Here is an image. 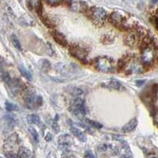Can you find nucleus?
<instances>
[{"label":"nucleus","instance_id":"1","mask_svg":"<svg viewBox=\"0 0 158 158\" xmlns=\"http://www.w3.org/2000/svg\"><path fill=\"white\" fill-rule=\"evenodd\" d=\"M24 101L25 106L29 109H36L41 106L42 98L40 96L37 95L33 89H29L25 92L24 96Z\"/></svg>","mask_w":158,"mask_h":158},{"label":"nucleus","instance_id":"2","mask_svg":"<svg viewBox=\"0 0 158 158\" xmlns=\"http://www.w3.org/2000/svg\"><path fill=\"white\" fill-rule=\"evenodd\" d=\"M70 111L77 118L82 119L85 115V102L82 99L77 97L72 101L70 106Z\"/></svg>","mask_w":158,"mask_h":158},{"label":"nucleus","instance_id":"3","mask_svg":"<svg viewBox=\"0 0 158 158\" xmlns=\"http://www.w3.org/2000/svg\"><path fill=\"white\" fill-rule=\"evenodd\" d=\"M95 66L97 70L104 73H109L114 69L113 60L105 56L97 58L95 60Z\"/></svg>","mask_w":158,"mask_h":158},{"label":"nucleus","instance_id":"4","mask_svg":"<svg viewBox=\"0 0 158 158\" xmlns=\"http://www.w3.org/2000/svg\"><path fill=\"white\" fill-rule=\"evenodd\" d=\"M90 15L97 23L104 22L107 19V12L103 8L93 7L90 10Z\"/></svg>","mask_w":158,"mask_h":158},{"label":"nucleus","instance_id":"5","mask_svg":"<svg viewBox=\"0 0 158 158\" xmlns=\"http://www.w3.org/2000/svg\"><path fill=\"white\" fill-rule=\"evenodd\" d=\"M17 123V119L15 115H6L2 118V131L7 133L14 128Z\"/></svg>","mask_w":158,"mask_h":158},{"label":"nucleus","instance_id":"6","mask_svg":"<svg viewBox=\"0 0 158 158\" xmlns=\"http://www.w3.org/2000/svg\"><path fill=\"white\" fill-rule=\"evenodd\" d=\"M155 58V51L153 48L150 46H146L142 50V61L145 64H150L153 61Z\"/></svg>","mask_w":158,"mask_h":158},{"label":"nucleus","instance_id":"7","mask_svg":"<svg viewBox=\"0 0 158 158\" xmlns=\"http://www.w3.org/2000/svg\"><path fill=\"white\" fill-rule=\"evenodd\" d=\"M70 54L74 57L77 58L81 61H85L87 56V52L79 46H72L70 50Z\"/></svg>","mask_w":158,"mask_h":158},{"label":"nucleus","instance_id":"8","mask_svg":"<svg viewBox=\"0 0 158 158\" xmlns=\"http://www.w3.org/2000/svg\"><path fill=\"white\" fill-rule=\"evenodd\" d=\"M58 142H59V146L63 148V149H67L71 145H73L74 139H73L71 135H68V134H65V135H62L59 137Z\"/></svg>","mask_w":158,"mask_h":158},{"label":"nucleus","instance_id":"9","mask_svg":"<svg viewBox=\"0 0 158 158\" xmlns=\"http://www.w3.org/2000/svg\"><path fill=\"white\" fill-rule=\"evenodd\" d=\"M103 87L107 89H115V90H121L123 88V85H122V83L119 81L116 80V79L111 78L108 80L106 81H104V82L101 84Z\"/></svg>","mask_w":158,"mask_h":158},{"label":"nucleus","instance_id":"10","mask_svg":"<svg viewBox=\"0 0 158 158\" xmlns=\"http://www.w3.org/2000/svg\"><path fill=\"white\" fill-rule=\"evenodd\" d=\"M7 85L11 96L16 97L17 95H18V94L20 93V90H21V83H20V81L18 79L15 78L13 80L11 79V81L8 83Z\"/></svg>","mask_w":158,"mask_h":158},{"label":"nucleus","instance_id":"11","mask_svg":"<svg viewBox=\"0 0 158 158\" xmlns=\"http://www.w3.org/2000/svg\"><path fill=\"white\" fill-rule=\"evenodd\" d=\"M52 36L53 37V39L55 40V41L56 43L59 44V45H62V46H67L68 44L67 43V40L65 37L64 35L61 32H58V31H52Z\"/></svg>","mask_w":158,"mask_h":158},{"label":"nucleus","instance_id":"12","mask_svg":"<svg viewBox=\"0 0 158 158\" xmlns=\"http://www.w3.org/2000/svg\"><path fill=\"white\" fill-rule=\"evenodd\" d=\"M124 21H125V18L117 12L112 13L109 18V22L116 26H120L123 25Z\"/></svg>","mask_w":158,"mask_h":158},{"label":"nucleus","instance_id":"13","mask_svg":"<svg viewBox=\"0 0 158 158\" xmlns=\"http://www.w3.org/2000/svg\"><path fill=\"white\" fill-rule=\"evenodd\" d=\"M18 137L17 134H13L10 136L8 137V138L6 141L5 148L7 149H12L16 146L18 144Z\"/></svg>","mask_w":158,"mask_h":158},{"label":"nucleus","instance_id":"14","mask_svg":"<svg viewBox=\"0 0 158 158\" xmlns=\"http://www.w3.org/2000/svg\"><path fill=\"white\" fill-rule=\"evenodd\" d=\"M70 131H71V133L73 134L79 141H81V142H86L87 136L82 131H81V130L78 129V128L74 126H70Z\"/></svg>","mask_w":158,"mask_h":158},{"label":"nucleus","instance_id":"15","mask_svg":"<svg viewBox=\"0 0 158 158\" xmlns=\"http://www.w3.org/2000/svg\"><path fill=\"white\" fill-rule=\"evenodd\" d=\"M137 125H138V119H137V118H132L129 123H127L122 128V131L123 133H131L133 131H135Z\"/></svg>","mask_w":158,"mask_h":158},{"label":"nucleus","instance_id":"16","mask_svg":"<svg viewBox=\"0 0 158 158\" xmlns=\"http://www.w3.org/2000/svg\"><path fill=\"white\" fill-rule=\"evenodd\" d=\"M30 5L32 8H34L37 12V15L40 17L42 16V6L40 0H29Z\"/></svg>","mask_w":158,"mask_h":158},{"label":"nucleus","instance_id":"17","mask_svg":"<svg viewBox=\"0 0 158 158\" xmlns=\"http://www.w3.org/2000/svg\"><path fill=\"white\" fill-rule=\"evenodd\" d=\"M27 120L30 125H40L41 120H40V117L36 114H31L28 115Z\"/></svg>","mask_w":158,"mask_h":158},{"label":"nucleus","instance_id":"18","mask_svg":"<svg viewBox=\"0 0 158 158\" xmlns=\"http://www.w3.org/2000/svg\"><path fill=\"white\" fill-rule=\"evenodd\" d=\"M18 157H30L32 156V152L28 148L21 146L18 152Z\"/></svg>","mask_w":158,"mask_h":158},{"label":"nucleus","instance_id":"19","mask_svg":"<svg viewBox=\"0 0 158 158\" xmlns=\"http://www.w3.org/2000/svg\"><path fill=\"white\" fill-rule=\"evenodd\" d=\"M19 70L21 72V74L25 77V78H27L29 81H32V74H31L30 72L27 70V69L24 67L23 66H20L19 67Z\"/></svg>","mask_w":158,"mask_h":158},{"label":"nucleus","instance_id":"20","mask_svg":"<svg viewBox=\"0 0 158 158\" xmlns=\"http://www.w3.org/2000/svg\"><path fill=\"white\" fill-rule=\"evenodd\" d=\"M29 133H30V135L32 136V140L34 141L35 142H39V134H38L37 131H36V130L34 129L33 127H29Z\"/></svg>","mask_w":158,"mask_h":158},{"label":"nucleus","instance_id":"21","mask_svg":"<svg viewBox=\"0 0 158 158\" xmlns=\"http://www.w3.org/2000/svg\"><path fill=\"white\" fill-rule=\"evenodd\" d=\"M6 109L7 111H18L19 108H18V106L16 105V104L9 102V101H6Z\"/></svg>","mask_w":158,"mask_h":158},{"label":"nucleus","instance_id":"22","mask_svg":"<svg viewBox=\"0 0 158 158\" xmlns=\"http://www.w3.org/2000/svg\"><path fill=\"white\" fill-rule=\"evenodd\" d=\"M85 122L88 125H89L90 127L94 128H97V129H100V128H102V125L101 123H99L98 122H96L94 120H91V119H89V118H85Z\"/></svg>","mask_w":158,"mask_h":158},{"label":"nucleus","instance_id":"23","mask_svg":"<svg viewBox=\"0 0 158 158\" xmlns=\"http://www.w3.org/2000/svg\"><path fill=\"white\" fill-rule=\"evenodd\" d=\"M11 40H12V42H13V44H14V46H15V48H16L19 51H22V45H21V43H20L19 40L18 39V37L16 36V35H12V36H11Z\"/></svg>","mask_w":158,"mask_h":158},{"label":"nucleus","instance_id":"24","mask_svg":"<svg viewBox=\"0 0 158 158\" xmlns=\"http://www.w3.org/2000/svg\"><path fill=\"white\" fill-rule=\"evenodd\" d=\"M125 40H126V43L128 45H134L136 42V36L133 33H131L125 38Z\"/></svg>","mask_w":158,"mask_h":158},{"label":"nucleus","instance_id":"25","mask_svg":"<svg viewBox=\"0 0 158 158\" xmlns=\"http://www.w3.org/2000/svg\"><path fill=\"white\" fill-rule=\"evenodd\" d=\"M71 8L76 11H83L84 10H83L84 6H83L82 2H73V3L71 4Z\"/></svg>","mask_w":158,"mask_h":158},{"label":"nucleus","instance_id":"26","mask_svg":"<svg viewBox=\"0 0 158 158\" xmlns=\"http://www.w3.org/2000/svg\"><path fill=\"white\" fill-rule=\"evenodd\" d=\"M2 80L5 84L7 85L11 81L10 77L6 71H2Z\"/></svg>","mask_w":158,"mask_h":158},{"label":"nucleus","instance_id":"27","mask_svg":"<svg viewBox=\"0 0 158 158\" xmlns=\"http://www.w3.org/2000/svg\"><path fill=\"white\" fill-rule=\"evenodd\" d=\"M70 93L71 94L72 96H79L81 95V94H83L82 90H81L80 89L78 88H73V89H70Z\"/></svg>","mask_w":158,"mask_h":158},{"label":"nucleus","instance_id":"28","mask_svg":"<svg viewBox=\"0 0 158 158\" xmlns=\"http://www.w3.org/2000/svg\"><path fill=\"white\" fill-rule=\"evenodd\" d=\"M44 1L47 2L48 5L54 6H58L59 5V4H61L62 2H63V0H44Z\"/></svg>","mask_w":158,"mask_h":158},{"label":"nucleus","instance_id":"29","mask_svg":"<svg viewBox=\"0 0 158 158\" xmlns=\"http://www.w3.org/2000/svg\"><path fill=\"white\" fill-rule=\"evenodd\" d=\"M42 63H41V66H42V69H43L44 70H48L49 68H50V63H49L48 60H46V59H44V60H42Z\"/></svg>","mask_w":158,"mask_h":158},{"label":"nucleus","instance_id":"30","mask_svg":"<svg viewBox=\"0 0 158 158\" xmlns=\"http://www.w3.org/2000/svg\"><path fill=\"white\" fill-rule=\"evenodd\" d=\"M52 128H53V130H54L56 132H58V131H59V125H58V123L56 119H55V120L53 121V123H52Z\"/></svg>","mask_w":158,"mask_h":158},{"label":"nucleus","instance_id":"31","mask_svg":"<svg viewBox=\"0 0 158 158\" xmlns=\"http://www.w3.org/2000/svg\"><path fill=\"white\" fill-rule=\"evenodd\" d=\"M153 120H154L155 123L158 126V110H155V111H153Z\"/></svg>","mask_w":158,"mask_h":158},{"label":"nucleus","instance_id":"32","mask_svg":"<svg viewBox=\"0 0 158 158\" xmlns=\"http://www.w3.org/2000/svg\"><path fill=\"white\" fill-rule=\"evenodd\" d=\"M85 157H95V155L93 154V152L91 150H88L85 154Z\"/></svg>","mask_w":158,"mask_h":158},{"label":"nucleus","instance_id":"33","mask_svg":"<svg viewBox=\"0 0 158 158\" xmlns=\"http://www.w3.org/2000/svg\"><path fill=\"white\" fill-rule=\"evenodd\" d=\"M45 139H46V141H48V142H49V141L52 140V135H51V133H48L47 135H45Z\"/></svg>","mask_w":158,"mask_h":158},{"label":"nucleus","instance_id":"34","mask_svg":"<svg viewBox=\"0 0 158 158\" xmlns=\"http://www.w3.org/2000/svg\"><path fill=\"white\" fill-rule=\"evenodd\" d=\"M153 24H154L155 27H156V29L158 30V18H153Z\"/></svg>","mask_w":158,"mask_h":158},{"label":"nucleus","instance_id":"35","mask_svg":"<svg viewBox=\"0 0 158 158\" xmlns=\"http://www.w3.org/2000/svg\"><path fill=\"white\" fill-rule=\"evenodd\" d=\"M152 1V2H153V3H156V2H158V0H151Z\"/></svg>","mask_w":158,"mask_h":158},{"label":"nucleus","instance_id":"36","mask_svg":"<svg viewBox=\"0 0 158 158\" xmlns=\"http://www.w3.org/2000/svg\"><path fill=\"white\" fill-rule=\"evenodd\" d=\"M156 13H157V15H158V9H157V10H156Z\"/></svg>","mask_w":158,"mask_h":158},{"label":"nucleus","instance_id":"37","mask_svg":"<svg viewBox=\"0 0 158 158\" xmlns=\"http://www.w3.org/2000/svg\"><path fill=\"white\" fill-rule=\"evenodd\" d=\"M19 1H20V2H21V1H22V0H19Z\"/></svg>","mask_w":158,"mask_h":158}]
</instances>
